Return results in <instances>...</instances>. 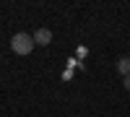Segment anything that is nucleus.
Listing matches in <instances>:
<instances>
[{"mask_svg":"<svg viewBox=\"0 0 130 117\" xmlns=\"http://www.w3.org/2000/svg\"><path fill=\"white\" fill-rule=\"evenodd\" d=\"M117 73H120L122 78L130 76V57H120V60H117Z\"/></svg>","mask_w":130,"mask_h":117,"instance_id":"nucleus-3","label":"nucleus"},{"mask_svg":"<svg viewBox=\"0 0 130 117\" xmlns=\"http://www.w3.org/2000/svg\"><path fill=\"white\" fill-rule=\"evenodd\" d=\"M31 37H34V44H39V47H47L50 42H52V31L42 26V29H37L34 34H31Z\"/></svg>","mask_w":130,"mask_h":117,"instance_id":"nucleus-2","label":"nucleus"},{"mask_svg":"<svg viewBox=\"0 0 130 117\" xmlns=\"http://www.w3.org/2000/svg\"><path fill=\"white\" fill-rule=\"evenodd\" d=\"M37 44H34V37L31 34H26V31H18V34H13L10 37V49L16 52V55H31V49H34Z\"/></svg>","mask_w":130,"mask_h":117,"instance_id":"nucleus-1","label":"nucleus"},{"mask_svg":"<svg viewBox=\"0 0 130 117\" xmlns=\"http://www.w3.org/2000/svg\"><path fill=\"white\" fill-rule=\"evenodd\" d=\"M122 86H125V91H130V76H127V78H122Z\"/></svg>","mask_w":130,"mask_h":117,"instance_id":"nucleus-4","label":"nucleus"}]
</instances>
